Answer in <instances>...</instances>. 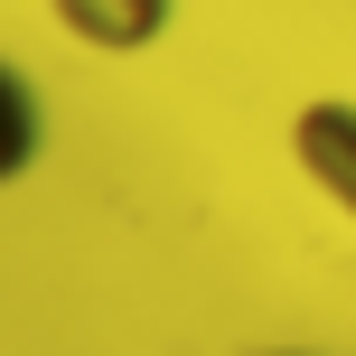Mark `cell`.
Here are the masks:
<instances>
[{
	"label": "cell",
	"instance_id": "obj_1",
	"mask_svg": "<svg viewBox=\"0 0 356 356\" xmlns=\"http://www.w3.org/2000/svg\"><path fill=\"white\" fill-rule=\"evenodd\" d=\"M291 169L356 225V104L347 94H309V104L291 113Z\"/></svg>",
	"mask_w": 356,
	"mask_h": 356
},
{
	"label": "cell",
	"instance_id": "obj_2",
	"mask_svg": "<svg viewBox=\"0 0 356 356\" xmlns=\"http://www.w3.org/2000/svg\"><path fill=\"white\" fill-rule=\"evenodd\" d=\"M47 19L94 56H150L178 29V0H47Z\"/></svg>",
	"mask_w": 356,
	"mask_h": 356
},
{
	"label": "cell",
	"instance_id": "obj_3",
	"mask_svg": "<svg viewBox=\"0 0 356 356\" xmlns=\"http://www.w3.org/2000/svg\"><path fill=\"white\" fill-rule=\"evenodd\" d=\"M38 160H47V94L0 56V188H19Z\"/></svg>",
	"mask_w": 356,
	"mask_h": 356
},
{
	"label": "cell",
	"instance_id": "obj_4",
	"mask_svg": "<svg viewBox=\"0 0 356 356\" xmlns=\"http://www.w3.org/2000/svg\"><path fill=\"white\" fill-rule=\"evenodd\" d=\"M263 356H309V347H263Z\"/></svg>",
	"mask_w": 356,
	"mask_h": 356
}]
</instances>
